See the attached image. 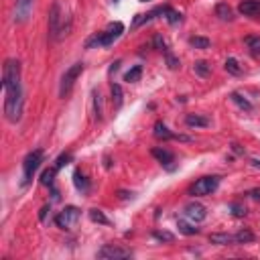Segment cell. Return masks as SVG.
<instances>
[{
  "instance_id": "obj_1",
  "label": "cell",
  "mask_w": 260,
  "mask_h": 260,
  "mask_svg": "<svg viewBox=\"0 0 260 260\" xmlns=\"http://www.w3.org/2000/svg\"><path fill=\"white\" fill-rule=\"evenodd\" d=\"M2 90H4V116L16 124L23 116V85H21V63L6 59L2 67Z\"/></svg>"
},
{
  "instance_id": "obj_2",
  "label": "cell",
  "mask_w": 260,
  "mask_h": 260,
  "mask_svg": "<svg viewBox=\"0 0 260 260\" xmlns=\"http://www.w3.org/2000/svg\"><path fill=\"white\" fill-rule=\"evenodd\" d=\"M124 33V25L122 23H112L108 25V29L100 33V35H94V37L85 43V47H92V45H100V47H110L114 41L120 39V35Z\"/></svg>"
},
{
  "instance_id": "obj_3",
  "label": "cell",
  "mask_w": 260,
  "mask_h": 260,
  "mask_svg": "<svg viewBox=\"0 0 260 260\" xmlns=\"http://www.w3.org/2000/svg\"><path fill=\"white\" fill-rule=\"evenodd\" d=\"M220 185V177L216 175H207V177H201L197 179L191 187H189V193L195 195V197H203V195H212Z\"/></svg>"
},
{
  "instance_id": "obj_4",
  "label": "cell",
  "mask_w": 260,
  "mask_h": 260,
  "mask_svg": "<svg viewBox=\"0 0 260 260\" xmlns=\"http://www.w3.org/2000/svg\"><path fill=\"white\" fill-rule=\"evenodd\" d=\"M41 163H43V150L41 149H37V150H33V152L27 154V159L23 163V185H27L33 179L35 171L41 167Z\"/></svg>"
},
{
  "instance_id": "obj_5",
  "label": "cell",
  "mask_w": 260,
  "mask_h": 260,
  "mask_svg": "<svg viewBox=\"0 0 260 260\" xmlns=\"http://www.w3.org/2000/svg\"><path fill=\"white\" fill-rule=\"evenodd\" d=\"M81 72H83V63H74V65L63 74L61 85H59V96H61V98H65L69 92H72L74 83H75V79L81 75Z\"/></svg>"
},
{
  "instance_id": "obj_6",
  "label": "cell",
  "mask_w": 260,
  "mask_h": 260,
  "mask_svg": "<svg viewBox=\"0 0 260 260\" xmlns=\"http://www.w3.org/2000/svg\"><path fill=\"white\" fill-rule=\"evenodd\" d=\"M77 220H79V210H77V207H74V205L65 207L61 214L55 216V223H57L61 230H72L75 226Z\"/></svg>"
},
{
  "instance_id": "obj_7",
  "label": "cell",
  "mask_w": 260,
  "mask_h": 260,
  "mask_svg": "<svg viewBox=\"0 0 260 260\" xmlns=\"http://www.w3.org/2000/svg\"><path fill=\"white\" fill-rule=\"evenodd\" d=\"M61 6L59 2H53L49 10V35L51 39H61Z\"/></svg>"
},
{
  "instance_id": "obj_8",
  "label": "cell",
  "mask_w": 260,
  "mask_h": 260,
  "mask_svg": "<svg viewBox=\"0 0 260 260\" xmlns=\"http://www.w3.org/2000/svg\"><path fill=\"white\" fill-rule=\"evenodd\" d=\"M132 256V250L128 248H120V246H114V244H106L98 250V258H106V260H114V258H130Z\"/></svg>"
},
{
  "instance_id": "obj_9",
  "label": "cell",
  "mask_w": 260,
  "mask_h": 260,
  "mask_svg": "<svg viewBox=\"0 0 260 260\" xmlns=\"http://www.w3.org/2000/svg\"><path fill=\"white\" fill-rule=\"evenodd\" d=\"M183 214L191 223H199V222H203L207 218V212H205V207L201 203H189Z\"/></svg>"
},
{
  "instance_id": "obj_10",
  "label": "cell",
  "mask_w": 260,
  "mask_h": 260,
  "mask_svg": "<svg viewBox=\"0 0 260 260\" xmlns=\"http://www.w3.org/2000/svg\"><path fill=\"white\" fill-rule=\"evenodd\" d=\"M152 157L157 159L165 169H169V171H173L175 169V154H173L171 150H167V149H152Z\"/></svg>"
},
{
  "instance_id": "obj_11",
  "label": "cell",
  "mask_w": 260,
  "mask_h": 260,
  "mask_svg": "<svg viewBox=\"0 0 260 260\" xmlns=\"http://www.w3.org/2000/svg\"><path fill=\"white\" fill-rule=\"evenodd\" d=\"M33 12V0H16V8H14V21L25 23Z\"/></svg>"
},
{
  "instance_id": "obj_12",
  "label": "cell",
  "mask_w": 260,
  "mask_h": 260,
  "mask_svg": "<svg viewBox=\"0 0 260 260\" xmlns=\"http://www.w3.org/2000/svg\"><path fill=\"white\" fill-rule=\"evenodd\" d=\"M238 10L250 19H260V0H242Z\"/></svg>"
},
{
  "instance_id": "obj_13",
  "label": "cell",
  "mask_w": 260,
  "mask_h": 260,
  "mask_svg": "<svg viewBox=\"0 0 260 260\" xmlns=\"http://www.w3.org/2000/svg\"><path fill=\"white\" fill-rule=\"evenodd\" d=\"M185 124L191 128H207L210 126V118L201 116V114H187L185 116Z\"/></svg>"
},
{
  "instance_id": "obj_14",
  "label": "cell",
  "mask_w": 260,
  "mask_h": 260,
  "mask_svg": "<svg viewBox=\"0 0 260 260\" xmlns=\"http://www.w3.org/2000/svg\"><path fill=\"white\" fill-rule=\"evenodd\" d=\"M154 136H157L159 141H175L177 134L171 132L165 122H157V124H154Z\"/></svg>"
},
{
  "instance_id": "obj_15",
  "label": "cell",
  "mask_w": 260,
  "mask_h": 260,
  "mask_svg": "<svg viewBox=\"0 0 260 260\" xmlns=\"http://www.w3.org/2000/svg\"><path fill=\"white\" fill-rule=\"evenodd\" d=\"M74 183L77 187V191H81V193H88L90 191V179L85 177L81 171H75L74 173Z\"/></svg>"
},
{
  "instance_id": "obj_16",
  "label": "cell",
  "mask_w": 260,
  "mask_h": 260,
  "mask_svg": "<svg viewBox=\"0 0 260 260\" xmlns=\"http://www.w3.org/2000/svg\"><path fill=\"white\" fill-rule=\"evenodd\" d=\"M210 242L212 244H218V246H230L234 242V236H230V234H212Z\"/></svg>"
},
{
  "instance_id": "obj_17",
  "label": "cell",
  "mask_w": 260,
  "mask_h": 260,
  "mask_svg": "<svg viewBox=\"0 0 260 260\" xmlns=\"http://www.w3.org/2000/svg\"><path fill=\"white\" fill-rule=\"evenodd\" d=\"M216 14L220 16L222 21H232V19H234V12H232V8H230L226 2H220V4L216 6Z\"/></svg>"
},
{
  "instance_id": "obj_18",
  "label": "cell",
  "mask_w": 260,
  "mask_h": 260,
  "mask_svg": "<svg viewBox=\"0 0 260 260\" xmlns=\"http://www.w3.org/2000/svg\"><path fill=\"white\" fill-rule=\"evenodd\" d=\"M90 220L94 223H102V226H110V220L104 216L102 210H98V207H94V210H90Z\"/></svg>"
},
{
  "instance_id": "obj_19",
  "label": "cell",
  "mask_w": 260,
  "mask_h": 260,
  "mask_svg": "<svg viewBox=\"0 0 260 260\" xmlns=\"http://www.w3.org/2000/svg\"><path fill=\"white\" fill-rule=\"evenodd\" d=\"M57 171H59V169H57L55 165L51 167V169H45V171H43V175H41V183H43V185H53Z\"/></svg>"
},
{
  "instance_id": "obj_20",
  "label": "cell",
  "mask_w": 260,
  "mask_h": 260,
  "mask_svg": "<svg viewBox=\"0 0 260 260\" xmlns=\"http://www.w3.org/2000/svg\"><path fill=\"white\" fill-rule=\"evenodd\" d=\"M177 228H179V232L185 234V236H195V234H199V228H193L191 223H187L185 220H179V222H177Z\"/></svg>"
},
{
  "instance_id": "obj_21",
  "label": "cell",
  "mask_w": 260,
  "mask_h": 260,
  "mask_svg": "<svg viewBox=\"0 0 260 260\" xmlns=\"http://www.w3.org/2000/svg\"><path fill=\"white\" fill-rule=\"evenodd\" d=\"M234 242H236V244H248V242H254V234L250 230H240L234 236Z\"/></svg>"
},
{
  "instance_id": "obj_22",
  "label": "cell",
  "mask_w": 260,
  "mask_h": 260,
  "mask_svg": "<svg viewBox=\"0 0 260 260\" xmlns=\"http://www.w3.org/2000/svg\"><path fill=\"white\" fill-rule=\"evenodd\" d=\"M230 98H232V100H234V102L238 104V106H240L242 110H246V112H250V110H252V104H250V102H248V100H246L244 96H242V94L234 92V94H232Z\"/></svg>"
},
{
  "instance_id": "obj_23",
  "label": "cell",
  "mask_w": 260,
  "mask_h": 260,
  "mask_svg": "<svg viewBox=\"0 0 260 260\" xmlns=\"http://www.w3.org/2000/svg\"><path fill=\"white\" fill-rule=\"evenodd\" d=\"M112 104H114V108L122 106V88L118 83H112Z\"/></svg>"
},
{
  "instance_id": "obj_24",
  "label": "cell",
  "mask_w": 260,
  "mask_h": 260,
  "mask_svg": "<svg viewBox=\"0 0 260 260\" xmlns=\"http://www.w3.org/2000/svg\"><path fill=\"white\" fill-rule=\"evenodd\" d=\"M141 75H143V67L141 65H134L130 72L124 75V81H128V83H134V81H138L141 79Z\"/></svg>"
},
{
  "instance_id": "obj_25",
  "label": "cell",
  "mask_w": 260,
  "mask_h": 260,
  "mask_svg": "<svg viewBox=\"0 0 260 260\" xmlns=\"http://www.w3.org/2000/svg\"><path fill=\"white\" fill-rule=\"evenodd\" d=\"M223 67H226V72L232 74V75H242V67H240V63H238L234 57H230Z\"/></svg>"
},
{
  "instance_id": "obj_26",
  "label": "cell",
  "mask_w": 260,
  "mask_h": 260,
  "mask_svg": "<svg viewBox=\"0 0 260 260\" xmlns=\"http://www.w3.org/2000/svg\"><path fill=\"white\" fill-rule=\"evenodd\" d=\"M193 72H195L197 75H201V77H207V75H210V72H212V67L207 65V61H197V63L193 65Z\"/></svg>"
},
{
  "instance_id": "obj_27",
  "label": "cell",
  "mask_w": 260,
  "mask_h": 260,
  "mask_svg": "<svg viewBox=\"0 0 260 260\" xmlns=\"http://www.w3.org/2000/svg\"><path fill=\"white\" fill-rule=\"evenodd\" d=\"M165 19H167L171 25H181V23H183V14L177 12V10H173V8H169L167 14H165Z\"/></svg>"
},
{
  "instance_id": "obj_28",
  "label": "cell",
  "mask_w": 260,
  "mask_h": 260,
  "mask_svg": "<svg viewBox=\"0 0 260 260\" xmlns=\"http://www.w3.org/2000/svg\"><path fill=\"white\" fill-rule=\"evenodd\" d=\"M189 45L195 47V49H210V39H205V37H191L189 39Z\"/></svg>"
},
{
  "instance_id": "obj_29",
  "label": "cell",
  "mask_w": 260,
  "mask_h": 260,
  "mask_svg": "<svg viewBox=\"0 0 260 260\" xmlns=\"http://www.w3.org/2000/svg\"><path fill=\"white\" fill-rule=\"evenodd\" d=\"M244 43L252 51V55H260V37H246Z\"/></svg>"
},
{
  "instance_id": "obj_30",
  "label": "cell",
  "mask_w": 260,
  "mask_h": 260,
  "mask_svg": "<svg viewBox=\"0 0 260 260\" xmlns=\"http://www.w3.org/2000/svg\"><path fill=\"white\" fill-rule=\"evenodd\" d=\"M163 53H165V57H167V65H169V69H177V67H179V59H177L175 55H173L169 49H165Z\"/></svg>"
},
{
  "instance_id": "obj_31",
  "label": "cell",
  "mask_w": 260,
  "mask_h": 260,
  "mask_svg": "<svg viewBox=\"0 0 260 260\" xmlns=\"http://www.w3.org/2000/svg\"><path fill=\"white\" fill-rule=\"evenodd\" d=\"M94 110H96V118L102 120V96H100V92L94 94Z\"/></svg>"
},
{
  "instance_id": "obj_32",
  "label": "cell",
  "mask_w": 260,
  "mask_h": 260,
  "mask_svg": "<svg viewBox=\"0 0 260 260\" xmlns=\"http://www.w3.org/2000/svg\"><path fill=\"white\" fill-rule=\"evenodd\" d=\"M230 210H232V214H234L236 218L246 216V207H244V205H240V203H232V205H230Z\"/></svg>"
},
{
  "instance_id": "obj_33",
  "label": "cell",
  "mask_w": 260,
  "mask_h": 260,
  "mask_svg": "<svg viewBox=\"0 0 260 260\" xmlns=\"http://www.w3.org/2000/svg\"><path fill=\"white\" fill-rule=\"evenodd\" d=\"M69 161H72V152H63L61 157L55 161V167H57V169H63V167H65Z\"/></svg>"
},
{
  "instance_id": "obj_34",
  "label": "cell",
  "mask_w": 260,
  "mask_h": 260,
  "mask_svg": "<svg viewBox=\"0 0 260 260\" xmlns=\"http://www.w3.org/2000/svg\"><path fill=\"white\" fill-rule=\"evenodd\" d=\"M152 236L157 238V240H165V242H171L173 240V234H169V232H152Z\"/></svg>"
},
{
  "instance_id": "obj_35",
  "label": "cell",
  "mask_w": 260,
  "mask_h": 260,
  "mask_svg": "<svg viewBox=\"0 0 260 260\" xmlns=\"http://www.w3.org/2000/svg\"><path fill=\"white\" fill-rule=\"evenodd\" d=\"M118 197L120 199H132V193H128V191H118Z\"/></svg>"
},
{
  "instance_id": "obj_36",
  "label": "cell",
  "mask_w": 260,
  "mask_h": 260,
  "mask_svg": "<svg viewBox=\"0 0 260 260\" xmlns=\"http://www.w3.org/2000/svg\"><path fill=\"white\" fill-rule=\"evenodd\" d=\"M47 212H49V205H45L43 210H41V214H39V218H41V222L45 220V216H47Z\"/></svg>"
},
{
  "instance_id": "obj_37",
  "label": "cell",
  "mask_w": 260,
  "mask_h": 260,
  "mask_svg": "<svg viewBox=\"0 0 260 260\" xmlns=\"http://www.w3.org/2000/svg\"><path fill=\"white\" fill-rule=\"evenodd\" d=\"M232 150H234V152H238V154H242V152H244V150H242V149H240V145H236V143L232 145Z\"/></svg>"
},
{
  "instance_id": "obj_38",
  "label": "cell",
  "mask_w": 260,
  "mask_h": 260,
  "mask_svg": "<svg viewBox=\"0 0 260 260\" xmlns=\"http://www.w3.org/2000/svg\"><path fill=\"white\" fill-rule=\"evenodd\" d=\"M118 67H120V61H116V63H112V67H110V74H114V72H118Z\"/></svg>"
},
{
  "instance_id": "obj_39",
  "label": "cell",
  "mask_w": 260,
  "mask_h": 260,
  "mask_svg": "<svg viewBox=\"0 0 260 260\" xmlns=\"http://www.w3.org/2000/svg\"><path fill=\"white\" fill-rule=\"evenodd\" d=\"M250 163H252V167H256V169H260V161H258V159H252Z\"/></svg>"
},
{
  "instance_id": "obj_40",
  "label": "cell",
  "mask_w": 260,
  "mask_h": 260,
  "mask_svg": "<svg viewBox=\"0 0 260 260\" xmlns=\"http://www.w3.org/2000/svg\"><path fill=\"white\" fill-rule=\"evenodd\" d=\"M248 195H252V197H254V199H258V197H260V191H250V193H248Z\"/></svg>"
},
{
  "instance_id": "obj_41",
  "label": "cell",
  "mask_w": 260,
  "mask_h": 260,
  "mask_svg": "<svg viewBox=\"0 0 260 260\" xmlns=\"http://www.w3.org/2000/svg\"><path fill=\"white\" fill-rule=\"evenodd\" d=\"M141 2H147V0H141Z\"/></svg>"
},
{
  "instance_id": "obj_42",
  "label": "cell",
  "mask_w": 260,
  "mask_h": 260,
  "mask_svg": "<svg viewBox=\"0 0 260 260\" xmlns=\"http://www.w3.org/2000/svg\"><path fill=\"white\" fill-rule=\"evenodd\" d=\"M114 2H116V0H114Z\"/></svg>"
}]
</instances>
